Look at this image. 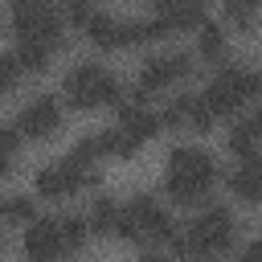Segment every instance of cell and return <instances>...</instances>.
Listing matches in <instances>:
<instances>
[{
	"label": "cell",
	"instance_id": "1",
	"mask_svg": "<svg viewBox=\"0 0 262 262\" xmlns=\"http://www.w3.org/2000/svg\"><path fill=\"white\" fill-rule=\"evenodd\" d=\"M70 106L78 111H90V106H106V102H123V82L115 74H106L98 61H78L66 82H61Z\"/></svg>",
	"mask_w": 262,
	"mask_h": 262
},
{
	"label": "cell",
	"instance_id": "2",
	"mask_svg": "<svg viewBox=\"0 0 262 262\" xmlns=\"http://www.w3.org/2000/svg\"><path fill=\"white\" fill-rule=\"evenodd\" d=\"M172 242H176L180 254H192V258L221 254V250L233 242V217H229V209L209 205V209L188 225V233H184V237H172Z\"/></svg>",
	"mask_w": 262,
	"mask_h": 262
},
{
	"label": "cell",
	"instance_id": "3",
	"mask_svg": "<svg viewBox=\"0 0 262 262\" xmlns=\"http://www.w3.org/2000/svg\"><path fill=\"white\" fill-rule=\"evenodd\" d=\"M168 176H180V180H188V184H196V188H213V180H217V164H213V156L209 151H201V147H172V156H168Z\"/></svg>",
	"mask_w": 262,
	"mask_h": 262
},
{
	"label": "cell",
	"instance_id": "4",
	"mask_svg": "<svg viewBox=\"0 0 262 262\" xmlns=\"http://www.w3.org/2000/svg\"><path fill=\"white\" fill-rule=\"evenodd\" d=\"M12 29H16V37H20V41H41V45H49V49H57V45L66 41V20H61L57 12H49V8L16 12Z\"/></svg>",
	"mask_w": 262,
	"mask_h": 262
},
{
	"label": "cell",
	"instance_id": "5",
	"mask_svg": "<svg viewBox=\"0 0 262 262\" xmlns=\"http://www.w3.org/2000/svg\"><path fill=\"white\" fill-rule=\"evenodd\" d=\"M205 106L213 111V119L217 115H233L246 98H242V66H221L217 74H213V82L205 86Z\"/></svg>",
	"mask_w": 262,
	"mask_h": 262
},
{
	"label": "cell",
	"instance_id": "6",
	"mask_svg": "<svg viewBox=\"0 0 262 262\" xmlns=\"http://www.w3.org/2000/svg\"><path fill=\"white\" fill-rule=\"evenodd\" d=\"M188 70H192V57H188V53L151 57V61H143V74H139V90H143V94H151V90H164V86H172L176 78H184Z\"/></svg>",
	"mask_w": 262,
	"mask_h": 262
},
{
	"label": "cell",
	"instance_id": "7",
	"mask_svg": "<svg viewBox=\"0 0 262 262\" xmlns=\"http://www.w3.org/2000/svg\"><path fill=\"white\" fill-rule=\"evenodd\" d=\"M57 127H61V106H57V98H49V94L33 98V102L20 111V119H16V131H25V135H33V139H45V135H53Z\"/></svg>",
	"mask_w": 262,
	"mask_h": 262
},
{
	"label": "cell",
	"instance_id": "8",
	"mask_svg": "<svg viewBox=\"0 0 262 262\" xmlns=\"http://www.w3.org/2000/svg\"><path fill=\"white\" fill-rule=\"evenodd\" d=\"M151 16L168 33H176V29H201L205 25V0H156Z\"/></svg>",
	"mask_w": 262,
	"mask_h": 262
},
{
	"label": "cell",
	"instance_id": "9",
	"mask_svg": "<svg viewBox=\"0 0 262 262\" xmlns=\"http://www.w3.org/2000/svg\"><path fill=\"white\" fill-rule=\"evenodd\" d=\"M168 127H188V131H209L213 127V111L205 106V98L201 94H180V98H172V106L160 115Z\"/></svg>",
	"mask_w": 262,
	"mask_h": 262
},
{
	"label": "cell",
	"instance_id": "10",
	"mask_svg": "<svg viewBox=\"0 0 262 262\" xmlns=\"http://www.w3.org/2000/svg\"><path fill=\"white\" fill-rule=\"evenodd\" d=\"M66 246H61V233H57V221H29V229H25V254L33 258V262H53L57 254H61Z\"/></svg>",
	"mask_w": 262,
	"mask_h": 262
},
{
	"label": "cell",
	"instance_id": "11",
	"mask_svg": "<svg viewBox=\"0 0 262 262\" xmlns=\"http://www.w3.org/2000/svg\"><path fill=\"white\" fill-rule=\"evenodd\" d=\"M229 192L242 196V201H262V160H242L233 172H229Z\"/></svg>",
	"mask_w": 262,
	"mask_h": 262
},
{
	"label": "cell",
	"instance_id": "12",
	"mask_svg": "<svg viewBox=\"0 0 262 262\" xmlns=\"http://www.w3.org/2000/svg\"><path fill=\"white\" fill-rule=\"evenodd\" d=\"M123 106V131L131 135V139H151L160 127H164V119L156 115V111H143V106H135V102H119Z\"/></svg>",
	"mask_w": 262,
	"mask_h": 262
},
{
	"label": "cell",
	"instance_id": "13",
	"mask_svg": "<svg viewBox=\"0 0 262 262\" xmlns=\"http://www.w3.org/2000/svg\"><path fill=\"white\" fill-rule=\"evenodd\" d=\"M86 33H90V41L98 49H123V20H115L106 12H94L86 20Z\"/></svg>",
	"mask_w": 262,
	"mask_h": 262
},
{
	"label": "cell",
	"instance_id": "14",
	"mask_svg": "<svg viewBox=\"0 0 262 262\" xmlns=\"http://www.w3.org/2000/svg\"><path fill=\"white\" fill-rule=\"evenodd\" d=\"M196 53H201L205 61H217V57H225V33H221V25L205 20V25L196 29Z\"/></svg>",
	"mask_w": 262,
	"mask_h": 262
},
{
	"label": "cell",
	"instance_id": "15",
	"mask_svg": "<svg viewBox=\"0 0 262 262\" xmlns=\"http://www.w3.org/2000/svg\"><path fill=\"white\" fill-rule=\"evenodd\" d=\"M49 57H53V49L41 45V41H20V49H16L20 70H33V74H41V70L49 66Z\"/></svg>",
	"mask_w": 262,
	"mask_h": 262
},
{
	"label": "cell",
	"instance_id": "16",
	"mask_svg": "<svg viewBox=\"0 0 262 262\" xmlns=\"http://www.w3.org/2000/svg\"><path fill=\"white\" fill-rule=\"evenodd\" d=\"M115 225H119V205L111 196H98L94 201V213H90V229L94 233H115Z\"/></svg>",
	"mask_w": 262,
	"mask_h": 262
},
{
	"label": "cell",
	"instance_id": "17",
	"mask_svg": "<svg viewBox=\"0 0 262 262\" xmlns=\"http://www.w3.org/2000/svg\"><path fill=\"white\" fill-rule=\"evenodd\" d=\"M0 221H33V196H20V192H12V196H4L0 201Z\"/></svg>",
	"mask_w": 262,
	"mask_h": 262
},
{
	"label": "cell",
	"instance_id": "18",
	"mask_svg": "<svg viewBox=\"0 0 262 262\" xmlns=\"http://www.w3.org/2000/svg\"><path fill=\"white\" fill-rule=\"evenodd\" d=\"M57 233H61V246H66V250H78V246L86 242L90 225H86L82 217H61V221H57Z\"/></svg>",
	"mask_w": 262,
	"mask_h": 262
},
{
	"label": "cell",
	"instance_id": "19",
	"mask_svg": "<svg viewBox=\"0 0 262 262\" xmlns=\"http://www.w3.org/2000/svg\"><path fill=\"white\" fill-rule=\"evenodd\" d=\"M164 192H168L172 201H180V205H196V201L205 196V188H196V184H188V180H180V176H168V180H164Z\"/></svg>",
	"mask_w": 262,
	"mask_h": 262
},
{
	"label": "cell",
	"instance_id": "20",
	"mask_svg": "<svg viewBox=\"0 0 262 262\" xmlns=\"http://www.w3.org/2000/svg\"><path fill=\"white\" fill-rule=\"evenodd\" d=\"M106 139H111V156H123V160H127V156H135V151H139V139H131L123 127L106 131Z\"/></svg>",
	"mask_w": 262,
	"mask_h": 262
},
{
	"label": "cell",
	"instance_id": "21",
	"mask_svg": "<svg viewBox=\"0 0 262 262\" xmlns=\"http://www.w3.org/2000/svg\"><path fill=\"white\" fill-rule=\"evenodd\" d=\"M254 147H258V143H254V139L246 135V127L237 123V127L229 131V151H233L237 160H254Z\"/></svg>",
	"mask_w": 262,
	"mask_h": 262
},
{
	"label": "cell",
	"instance_id": "22",
	"mask_svg": "<svg viewBox=\"0 0 262 262\" xmlns=\"http://www.w3.org/2000/svg\"><path fill=\"white\" fill-rule=\"evenodd\" d=\"M16 78H20V61H16V53H0V90H12Z\"/></svg>",
	"mask_w": 262,
	"mask_h": 262
},
{
	"label": "cell",
	"instance_id": "23",
	"mask_svg": "<svg viewBox=\"0 0 262 262\" xmlns=\"http://www.w3.org/2000/svg\"><path fill=\"white\" fill-rule=\"evenodd\" d=\"M242 98H262V70H242Z\"/></svg>",
	"mask_w": 262,
	"mask_h": 262
},
{
	"label": "cell",
	"instance_id": "24",
	"mask_svg": "<svg viewBox=\"0 0 262 262\" xmlns=\"http://www.w3.org/2000/svg\"><path fill=\"white\" fill-rule=\"evenodd\" d=\"M90 16H94V12H90L86 0H70V4H66V20H70V25H86Z\"/></svg>",
	"mask_w": 262,
	"mask_h": 262
},
{
	"label": "cell",
	"instance_id": "25",
	"mask_svg": "<svg viewBox=\"0 0 262 262\" xmlns=\"http://www.w3.org/2000/svg\"><path fill=\"white\" fill-rule=\"evenodd\" d=\"M16 147H20V135L16 131H8V127H0V156H16Z\"/></svg>",
	"mask_w": 262,
	"mask_h": 262
},
{
	"label": "cell",
	"instance_id": "26",
	"mask_svg": "<svg viewBox=\"0 0 262 262\" xmlns=\"http://www.w3.org/2000/svg\"><path fill=\"white\" fill-rule=\"evenodd\" d=\"M242 127H246V135H250L254 143H262V111L250 115V119H242Z\"/></svg>",
	"mask_w": 262,
	"mask_h": 262
},
{
	"label": "cell",
	"instance_id": "27",
	"mask_svg": "<svg viewBox=\"0 0 262 262\" xmlns=\"http://www.w3.org/2000/svg\"><path fill=\"white\" fill-rule=\"evenodd\" d=\"M16 12H33V8H49V0H8Z\"/></svg>",
	"mask_w": 262,
	"mask_h": 262
},
{
	"label": "cell",
	"instance_id": "28",
	"mask_svg": "<svg viewBox=\"0 0 262 262\" xmlns=\"http://www.w3.org/2000/svg\"><path fill=\"white\" fill-rule=\"evenodd\" d=\"M242 262H262V237H258L254 246H246V250H242Z\"/></svg>",
	"mask_w": 262,
	"mask_h": 262
},
{
	"label": "cell",
	"instance_id": "29",
	"mask_svg": "<svg viewBox=\"0 0 262 262\" xmlns=\"http://www.w3.org/2000/svg\"><path fill=\"white\" fill-rule=\"evenodd\" d=\"M8 172H12V160H8V156H0V176H8Z\"/></svg>",
	"mask_w": 262,
	"mask_h": 262
},
{
	"label": "cell",
	"instance_id": "30",
	"mask_svg": "<svg viewBox=\"0 0 262 262\" xmlns=\"http://www.w3.org/2000/svg\"><path fill=\"white\" fill-rule=\"evenodd\" d=\"M139 262H164V258H160V254H143Z\"/></svg>",
	"mask_w": 262,
	"mask_h": 262
},
{
	"label": "cell",
	"instance_id": "31",
	"mask_svg": "<svg viewBox=\"0 0 262 262\" xmlns=\"http://www.w3.org/2000/svg\"><path fill=\"white\" fill-rule=\"evenodd\" d=\"M192 262H205V258H192Z\"/></svg>",
	"mask_w": 262,
	"mask_h": 262
},
{
	"label": "cell",
	"instance_id": "32",
	"mask_svg": "<svg viewBox=\"0 0 262 262\" xmlns=\"http://www.w3.org/2000/svg\"><path fill=\"white\" fill-rule=\"evenodd\" d=\"M0 242H4V229H0Z\"/></svg>",
	"mask_w": 262,
	"mask_h": 262
}]
</instances>
